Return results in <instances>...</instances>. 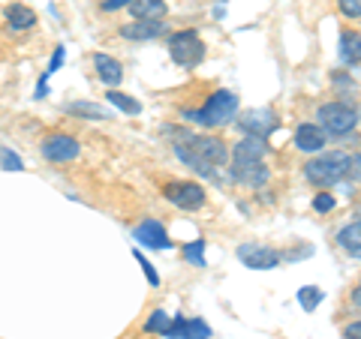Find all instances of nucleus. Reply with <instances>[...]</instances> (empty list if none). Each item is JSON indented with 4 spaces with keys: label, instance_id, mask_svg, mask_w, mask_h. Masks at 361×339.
Segmentation results:
<instances>
[{
    "label": "nucleus",
    "instance_id": "nucleus-2",
    "mask_svg": "<svg viewBox=\"0 0 361 339\" xmlns=\"http://www.w3.org/2000/svg\"><path fill=\"white\" fill-rule=\"evenodd\" d=\"M349 168H353V156L349 153H343V151H319L307 165L301 168V172H304V180H307L310 186L331 189L334 184H341V180L349 174Z\"/></svg>",
    "mask_w": 361,
    "mask_h": 339
},
{
    "label": "nucleus",
    "instance_id": "nucleus-4",
    "mask_svg": "<svg viewBox=\"0 0 361 339\" xmlns=\"http://www.w3.org/2000/svg\"><path fill=\"white\" fill-rule=\"evenodd\" d=\"M316 120L329 135H349L358 129V108L349 103H322L316 108Z\"/></svg>",
    "mask_w": 361,
    "mask_h": 339
},
{
    "label": "nucleus",
    "instance_id": "nucleus-30",
    "mask_svg": "<svg viewBox=\"0 0 361 339\" xmlns=\"http://www.w3.org/2000/svg\"><path fill=\"white\" fill-rule=\"evenodd\" d=\"M63 60H66V49H63V45H58V49H54V54H51V63H49V70H45V72H58V66H63Z\"/></svg>",
    "mask_w": 361,
    "mask_h": 339
},
{
    "label": "nucleus",
    "instance_id": "nucleus-1",
    "mask_svg": "<svg viewBox=\"0 0 361 339\" xmlns=\"http://www.w3.org/2000/svg\"><path fill=\"white\" fill-rule=\"evenodd\" d=\"M238 111H241L238 94L220 87L205 99V105L202 108H184L180 111V117L196 123V127H202V129H217V127H229V123L238 117Z\"/></svg>",
    "mask_w": 361,
    "mask_h": 339
},
{
    "label": "nucleus",
    "instance_id": "nucleus-23",
    "mask_svg": "<svg viewBox=\"0 0 361 339\" xmlns=\"http://www.w3.org/2000/svg\"><path fill=\"white\" fill-rule=\"evenodd\" d=\"M166 327H169V312L166 309H154L151 315H148V321H145L142 324V333H160L163 336V331H166Z\"/></svg>",
    "mask_w": 361,
    "mask_h": 339
},
{
    "label": "nucleus",
    "instance_id": "nucleus-25",
    "mask_svg": "<svg viewBox=\"0 0 361 339\" xmlns=\"http://www.w3.org/2000/svg\"><path fill=\"white\" fill-rule=\"evenodd\" d=\"M0 165H4V172H25V162H21V156L13 153L9 148H0Z\"/></svg>",
    "mask_w": 361,
    "mask_h": 339
},
{
    "label": "nucleus",
    "instance_id": "nucleus-9",
    "mask_svg": "<svg viewBox=\"0 0 361 339\" xmlns=\"http://www.w3.org/2000/svg\"><path fill=\"white\" fill-rule=\"evenodd\" d=\"M133 241L139 246H148V250H172V237L166 234V225L157 219H142L133 229Z\"/></svg>",
    "mask_w": 361,
    "mask_h": 339
},
{
    "label": "nucleus",
    "instance_id": "nucleus-28",
    "mask_svg": "<svg viewBox=\"0 0 361 339\" xmlns=\"http://www.w3.org/2000/svg\"><path fill=\"white\" fill-rule=\"evenodd\" d=\"M133 255H135V262L142 264V270H145V276H148V282H151V286H160V274H157V270H154V264L148 262V258H145L139 250H133Z\"/></svg>",
    "mask_w": 361,
    "mask_h": 339
},
{
    "label": "nucleus",
    "instance_id": "nucleus-18",
    "mask_svg": "<svg viewBox=\"0 0 361 339\" xmlns=\"http://www.w3.org/2000/svg\"><path fill=\"white\" fill-rule=\"evenodd\" d=\"M106 99H109V103L115 105L118 111H123V115H130V117L142 115V103H139V99H133L130 94H121L118 87H106Z\"/></svg>",
    "mask_w": 361,
    "mask_h": 339
},
{
    "label": "nucleus",
    "instance_id": "nucleus-19",
    "mask_svg": "<svg viewBox=\"0 0 361 339\" xmlns=\"http://www.w3.org/2000/svg\"><path fill=\"white\" fill-rule=\"evenodd\" d=\"M341 60L346 63V66H358V30H343L341 33Z\"/></svg>",
    "mask_w": 361,
    "mask_h": 339
},
{
    "label": "nucleus",
    "instance_id": "nucleus-7",
    "mask_svg": "<svg viewBox=\"0 0 361 339\" xmlns=\"http://www.w3.org/2000/svg\"><path fill=\"white\" fill-rule=\"evenodd\" d=\"M238 258H241V264L250 267V270H274V267H280V262H283V255L277 250L262 246V243H241Z\"/></svg>",
    "mask_w": 361,
    "mask_h": 339
},
{
    "label": "nucleus",
    "instance_id": "nucleus-22",
    "mask_svg": "<svg viewBox=\"0 0 361 339\" xmlns=\"http://www.w3.org/2000/svg\"><path fill=\"white\" fill-rule=\"evenodd\" d=\"M322 298H325V291L316 288V286H304V288L298 291V303H301L304 312H316V307L322 303Z\"/></svg>",
    "mask_w": 361,
    "mask_h": 339
},
{
    "label": "nucleus",
    "instance_id": "nucleus-31",
    "mask_svg": "<svg viewBox=\"0 0 361 339\" xmlns=\"http://www.w3.org/2000/svg\"><path fill=\"white\" fill-rule=\"evenodd\" d=\"M331 82H334V87H349V90H355V78L349 75V72H334Z\"/></svg>",
    "mask_w": 361,
    "mask_h": 339
},
{
    "label": "nucleus",
    "instance_id": "nucleus-13",
    "mask_svg": "<svg viewBox=\"0 0 361 339\" xmlns=\"http://www.w3.org/2000/svg\"><path fill=\"white\" fill-rule=\"evenodd\" d=\"M329 144V132H325L319 123H298L295 129V148L301 153H319Z\"/></svg>",
    "mask_w": 361,
    "mask_h": 339
},
{
    "label": "nucleus",
    "instance_id": "nucleus-24",
    "mask_svg": "<svg viewBox=\"0 0 361 339\" xmlns=\"http://www.w3.org/2000/svg\"><path fill=\"white\" fill-rule=\"evenodd\" d=\"M180 252H184V258H187V262L193 264V267H205V241H193V243H187Z\"/></svg>",
    "mask_w": 361,
    "mask_h": 339
},
{
    "label": "nucleus",
    "instance_id": "nucleus-12",
    "mask_svg": "<svg viewBox=\"0 0 361 339\" xmlns=\"http://www.w3.org/2000/svg\"><path fill=\"white\" fill-rule=\"evenodd\" d=\"M229 177L238 180L241 186L247 189H265L268 180H271V168L265 162H250V165H232L229 168Z\"/></svg>",
    "mask_w": 361,
    "mask_h": 339
},
{
    "label": "nucleus",
    "instance_id": "nucleus-6",
    "mask_svg": "<svg viewBox=\"0 0 361 339\" xmlns=\"http://www.w3.org/2000/svg\"><path fill=\"white\" fill-rule=\"evenodd\" d=\"M39 153H42L45 162H51V165H66V162H75L78 156H82V144H78L75 135L51 132V135H45V139H42Z\"/></svg>",
    "mask_w": 361,
    "mask_h": 339
},
{
    "label": "nucleus",
    "instance_id": "nucleus-8",
    "mask_svg": "<svg viewBox=\"0 0 361 339\" xmlns=\"http://www.w3.org/2000/svg\"><path fill=\"white\" fill-rule=\"evenodd\" d=\"M235 123L244 129V135H259V139H268V135L277 129V115L271 108H253V111H244V115L235 117Z\"/></svg>",
    "mask_w": 361,
    "mask_h": 339
},
{
    "label": "nucleus",
    "instance_id": "nucleus-26",
    "mask_svg": "<svg viewBox=\"0 0 361 339\" xmlns=\"http://www.w3.org/2000/svg\"><path fill=\"white\" fill-rule=\"evenodd\" d=\"M334 207H337V198L331 196L329 189H325V192H319V196L313 198V210H316V213H331Z\"/></svg>",
    "mask_w": 361,
    "mask_h": 339
},
{
    "label": "nucleus",
    "instance_id": "nucleus-27",
    "mask_svg": "<svg viewBox=\"0 0 361 339\" xmlns=\"http://www.w3.org/2000/svg\"><path fill=\"white\" fill-rule=\"evenodd\" d=\"M337 9H341L343 18L358 21V15H361V0H337Z\"/></svg>",
    "mask_w": 361,
    "mask_h": 339
},
{
    "label": "nucleus",
    "instance_id": "nucleus-32",
    "mask_svg": "<svg viewBox=\"0 0 361 339\" xmlns=\"http://www.w3.org/2000/svg\"><path fill=\"white\" fill-rule=\"evenodd\" d=\"M130 4H135V0H103V4H99V9H103V13H118V9L130 6Z\"/></svg>",
    "mask_w": 361,
    "mask_h": 339
},
{
    "label": "nucleus",
    "instance_id": "nucleus-5",
    "mask_svg": "<svg viewBox=\"0 0 361 339\" xmlns=\"http://www.w3.org/2000/svg\"><path fill=\"white\" fill-rule=\"evenodd\" d=\"M160 192L169 205H175L180 210H202L208 205V192L196 180H166Z\"/></svg>",
    "mask_w": 361,
    "mask_h": 339
},
{
    "label": "nucleus",
    "instance_id": "nucleus-10",
    "mask_svg": "<svg viewBox=\"0 0 361 339\" xmlns=\"http://www.w3.org/2000/svg\"><path fill=\"white\" fill-rule=\"evenodd\" d=\"M268 156V144L265 139H259V135H244L241 141L232 144L229 151V160L232 165H250V162H262Z\"/></svg>",
    "mask_w": 361,
    "mask_h": 339
},
{
    "label": "nucleus",
    "instance_id": "nucleus-16",
    "mask_svg": "<svg viewBox=\"0 0 361 339\" xmlns=\"http://www.w3.org/2000/svg\"><path fill=\"white\" fill-rule=\"evenodd\" d=\"M4 18H6L9 30H16V33L37 27V13H33L30 6H25V4H9L4 9Z\"/></svg>",
    "mask_w": 361,
    "mask_h": 339
},
{
    "label": "nucleus",
    "instance_id": "nucleus-15",
    "mask_svg": "<svg viewBox=\"0 0 361 339\" xmlns=\"http://www.w3.org/2000/svg\"><path fill=\"white\" fill-rule=\"evenodd\" d=\"M337 246L353 258V262H358L361 258V219H353L346 222L341 231H337Z\"/></svg>",
    "mask_w": 361,
    "mask_h": 339
},
{
    "label": "nucleus",
    "instance_id": "nucleus-21",
    "mask_svg": "<svg viewBox=\"0 0 361 339\" xmlns=\"http://www.w3.org/2000/svg\"><path fill=\"white\" fill-rule=\"evenodd\" d=\"M180 339H211V324L205 319H184Z\"/></svg>",
    "mask_w": 361,
    "mask_h": 339
},
{
    "label": "nucleus",
    "instance_id": "nucleus-29",
    "mask_svg": "<svg viewBox=\"0 0 361 339\" xmlns=\"http://www.w3.org/2000/svg\"><path fill=\"white\" fill-rule=\"evenodd\" d=\"M180 331H184V315H175V319H169V327L163 331L166 339H180Z\"/></svg>",
    "mask_w": 361,
    "mask_h": 339
},
{
    "label": "nucleus",
    "instance_id": "nucleus-14",
    "mask_svg": "<svg viewBox=\"0 0 361 339\" xmlns=\"http://www.w3.org/2000/svg\"><path fill=\"white\" fill-rule=\"evenodd\" d=\"M94 72L106 87H118L123 82V63L118 58H111V54H106V51L94 54Z\"/></svg>",
    "mask_w": 361,
    "mask_h": 339
},
{
    "label": "nucleus",
    "instance_id": "nucleus-17",
    "mask_svg": "<svg viewBox=\"0 0 361 339\" xmlns=\"http://www.w3.org/2000/svg\"><path fill=\"white\" fill-rule=\"evenodd\" d=\"M130 13H133L135 21H142V18H166L169 6H166V0H135V4H130Z\"/></svg>",
    "mask_w": 361,
    "mask_h": 339
},
{
    "label": "nucleus",
    "instance_id": "nucleus-11",
    "mask_svg": "<svg viewBox=\"0 0 361 339\" xmlns=\"http://www.w3.org/2000/svg\"><path fill=\"white\" fill-rule=\"evenodd\" d=\"M118 33L123 39H133V42H151V39L166 37L169 25H166V18H142V21H130V25H123Z\"/></svg>",
    "mask_w": 361,
    "mask_h": 339
},
{
    "label": "nucleus",
    "instance_id": "nucleus-3",
    "mask_svg": "<svg viewBox=\"0 0 361 339\" xmlns=\"http://www.w3.org/2000/svg\"><path fill=\"white\" fill-rule=\"evenodd\" d=\"M169 54H172V60L178 66H184V70H196V66L205 60V42H202V37L187 27V30H175L169 33Z\"/></svg>",
    "mask_w": 361,
    "mask_h": 339
},
{
    "label": "nucleus",
    "instance_id": "nucleus-33",
    "mask_svg": "<svg viewBox=\"0 0 361 339\" xmlns=\"http://www.w3.org/2000/svg\"><path fill=\"white\" fill-rule=\"evenodd\" d=\"M343 339H361V324H358V319H355L353 324L343 327Z\"/></svg>",
    "mask_w": 361,
    "mask_h": 339
},
{
    "label": "nucleus",
    "instance_id": "nucleus-20",
    "mask_svg": "<svg viewBox=\"0 0 361 339\" xmlns=\"http://www.w3.org/2000/svg\"><path fill=\"white\" fill-rule=\"evenodd\" d=\"M66 115H73V117H87V120H109V111L103 105H97V103H70L63 108Z\"/></svg>",
    "mask_w": 361,
    "mask_h": 339
}]
</instances>
